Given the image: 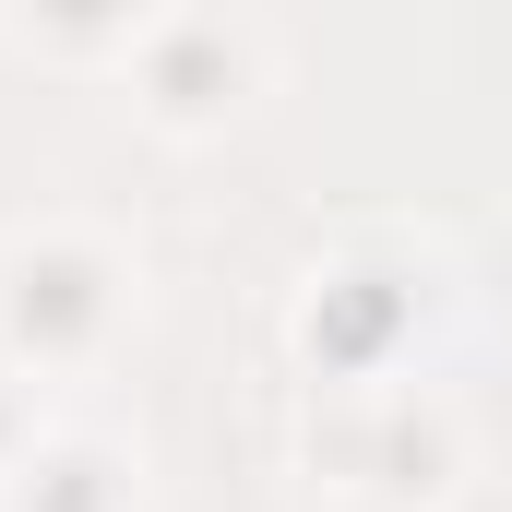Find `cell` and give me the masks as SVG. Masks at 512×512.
<instances>
[{"mask_svg": "<svg viewBox=\"0 0 512 512\" xmlns=\"http://www.w3.org/2000/svg\"><path fill=\"white\" fill-rule=\"evenodd\" d=\"M120 72H131V96H143L167 131L227 120V108L262 84V24H251V12H203V0L143 12V24H131V48H120Z\"/></svg>", "mask_w": 512, "mask_h": 512, "instance_id": "cell-2", "label": "cell"}, {"mask_svg": "<svg viewBox=\"0 0 512 512\" xmlns=\"http://www.w3.org/2000/svg\"><path fill=\"white\" fill-rule=\"evenodd\" d=\"M417 262H429V239L393 262V274H370L358 262V239L310 274V298H298V334H310V358L334 370V382H370L393 358V334H417V310H429V286H417Z\"/></svg>", "mask_w": 512, "mask_h": 512, "instance_id": "cell-4", "label": "cell"}, {"mask_svg": "<svg viewBox=\"0 0 512 512\" xmlns=\"http://www.w3.org/2000/svg\"><path fill=\"white\" fill-rule=\"evenodd\" d=\"M310 465H334L346 501L417 512L429 489H453V417L429 393H358V405L310 417Z\"/></svg>", "mask_w": 512, "mask_h": 512, "instance_id": "cell-3", "label": "cell"}, {"mask_svg": "<svg viewBox=\"0 0 512 512\" xmlns=\"http://www.w3.org/2000/svg\"><path fill=\"white\" fill-rule=\"evenodd\" d=\"M36 441V417H24V393H0V477H12V453Z\"/></svg>", "mask_w": 512, "mask_h": 512, "instance_id": "cell-6", "label": "cell"}, {"mask_svg": "<svg viewBox=\"0 0 512 512\" xmlns=\"http://www.w3.org/2000/svg\"><path fill=\"white\" fill-rule=\"evenodd\" d=\"M0 512H131V465L96 429H36L0 477Z\"/></svg>", "mask_w": 512, "mask_h": 512, "instance_id": "cell-5", "label": "cell"}, {"mask_svg": "<svg viewBox=\"0 0 512 512\" xmlns=\"http://www.w3.org/2000/svg\"><path fill=\"white\" fill-rule=\"evenodd\" d=\"M108 322H120V262L96 251L72 215L0 239V346H24L36 370H60V358H96Z\"/></svg>", "mask_w": 512, "mask_h": 512, "instance_id": "cell-1", "label": "cell"}, {"mask_svg": "<svg viewBox=\"0 0 512 512\" xmlns=\"http://www.w3.org/2000/svg\"><path fill=\"white\" fill-rule=\"evenodd\" d=\"M346 512H382V501H346Z\"/></svg>", "mask_w": 512, "mask_h": 512, "instance_id": "cell-7", "label": "cell"}]
</instances>
